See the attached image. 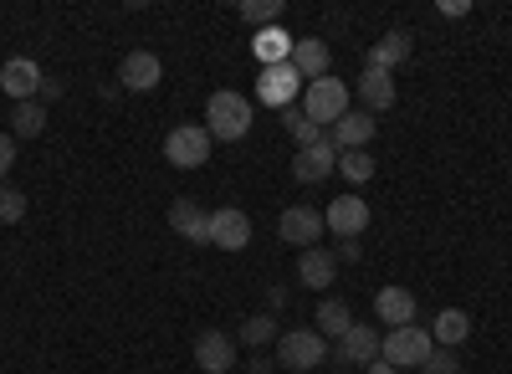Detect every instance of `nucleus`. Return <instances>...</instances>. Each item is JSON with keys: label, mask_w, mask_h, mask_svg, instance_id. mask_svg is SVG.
Wrapping results in <instances>:
<instances>
[{"label": "nucleus", "mask_w": 512, "mask_h": 374, "mask_svg": "<svg viewBox=\"0 0 512 374\" xmlns=\"http://www.w3.org/2000/svg\"><path fill=\"white\" fill-rule=\"evenodd\" d=\"M251 118H256L251 98L236 93V88H221V93H210V103H205V134L221 139V144H236V139L251 134Z\"/></svg>", "instance_id": "obj_1"}, {"label": "nucleus", "mask_w": 512, "mask_h": 374, "mask_svg": "<svg viewBox=\"0 0 512 374\" xmlns=\"http://www.w3.org/2000/svg\"><path fill=\"white\" fill-rule=\"evenodd\" d=\"M287 374H308L328 359V339L318 334V328H287V334H277V354H272Z\"/></svg>", "instance_id": "obj_2"}, {"label": "nucleus", "mask_w": 512, "mask_h": 374, "mask_svg": "<svg viewBox=\"0 0 512 374\" xmlns=\"http://www.w3.org/2000/svg\"><path fill=\"white\" fill-rule=\"evenodd\" d=\"M431 354H436V339H431V328H420V323L390 328L384 344H379V359H390L395 369H420Z\"/></svg>", "instance_id": "obj_3"}, {"label": "nucleus", "mask_w": 512, "mask_h": 374, "mask_svg": "<svg viewBox=\"0 0 512 374\" xmlns=\"http://www.w3.org/2000/svg\"><path fill=\"white\" fill-rule=\"evenodd\" d=\"M303 113L318 123V129H333L338 118L349 113V82L344 77H318V82H308V93H303Z\"/></svg>", "instance_id": "obj_4"}, {"label": "nucleus", "mask_w": 512, "mask_h": 374, "mask_svg": "<svg viewBox=\"0 0 512 374\" xmlns=\"http://www.w3.org/2000/svg\"><path fill=\"white\" fill-rule=\"evenodd\" d=\"M210 149H216V139L205 134V123H175L164 139V159L175 164V170H200L210 159Z\"/></svg>", "instance_id": "obj_5"}, {"label": "nucleus", "mask_w": 512, "mask_h": 374, "mask_svg": "<svg viewBox=\"0 0 512 374\" xmlns=\"http://www.w3.org/2000/svg\"><path fill=\"white\" fill-rule=\"evenodd\" d=\"M328 226H323V211H313V205H287V211L277 216V236L287 241V246H318V236H323Z\"/></svg>", "instance_id": "obj_6"}, {"label": "nucleus", "mask_w": 512, "mask_h": 374, "mask_svg": "<svg viewBox=\"0 0 512 374\" xmlns=\"http://www.w3.org/2000/svg\"><path fill=\"white\" fill-rule=\"evenodd\" d=\"M323 226L338 231V241H359V236L369 231V205H364V195H338L328 211H323Z\"/></svg>", "instance_id": "obj_7"}, {"label": "nucleus", "mask_w": 512, "mask_h": 374, "mask_svg": "<svg viewBox=\"0 0 512 374\" xmlns=\"http://www.w3.org/2000/svg\"><path fill=\"white\" fill-rule=\"evenodd\" d=\"M297 88H303V77H297L292 62L256 72V98H262L267 108H292V103H297Z\"/></svg>", "instance_id": "obj_8"}, {"label": "nucleus", "mask_w": 512, "mask_h": 374, "mask_svg": "<svg viewBox=\"0 0 512 374\" xmlns=\"http://www.w3.org/2000/svg\"><path fill=\"white\" fill-rule=\"evenodd\" d=\"M333 170H338V149H333V139H318V144H308V149H297V154H292V180H297V185H323Z\"/></svg>", "instance_id": "obj_9"}, {"label": "nucleus", "mask_w": 512, "mask_h": 374, "mask_svg": "<svg viewBox=\"0 0 512 374\" xmlns=\"http://www.w3.org/2000/svg\"><path fill=\"white\" fill-rule=\"evenodd\" d=\"M41 67L31 62V57H11L6 67H0V93L6 98H16V103H31V98H41Z\"/></svg>", "instance_id": "obj_10"}, {"label": "nucleus", "mask_w": 512, "mask_h": 374, "mask_svg": "<svg viewBox=\"0 0 512 374\" xmlns=\"http://www.w3.org/2000/svg\"><path fill=\"white\" fill-rule=\"evenodd\" d=\"M195 364L205 374H231L236 369V339L221 334V328H205V334L195 339Z\"/></svg>", "instance_id": "obj_11"}, {"label": "nucleus", "mask_w": 512, "mask_h": 374, "mask_svg": "<svg viewBox=\"0 0 512 374\" xmlns=\"http://www.w3.org/2000/svg\"><path fill=\"white\" fill-rule=\"evenodd\" d=\"M251 241V216L226 205V211H210V246H221V252H241Z\"/></svg>", "instance_id": "obj_12"}, {"label": "nucleus", "mask_w": 512, "mask_h": 374, "mask_svg": "<svg viewBox=\"0 0 512 374\" xmlns=\"http://www.w3.org/2000/svg\"><path fill=\"white\" fill-rule=\"evenodd\" d=\"M410 52H415V36L405 31V26H395V31H384L374 47L364 52V67H379V72H395L400 62H410Z\"/></svg>", "instance_id": "obj_13"}, {"label": "nucleus", "mask_w": 512, "mask_h": 374, "mask_svg": "<svg viewBox=\"0 0 512 374\" xmlns=\"http://www.w3.org/2000/svg\"><path fill=\"white\" fill-rule=\"evenodd\" d=\"M292 67H297V77L303 82H318V77H328V67H333V52H328V41L323 36H303L292 47V57H287Z\"/></svg>", "instance_id": "obj_14"}, {"label": "nucleus", "mask_w": 512, "mask_h": 374, "mask_svg": "<svg viewBox=\"0 0 512 374\" xmlns=\"http://www.w3.org/2000/svg\"><path fill=\"white\" fill-rule=\"evenodd\" d=\"M159 77H164V67H159L154 52H128L123 67H118V82H123L128 93H149V88H159Z\"/></svg>", "instance_id": "obj_15"}, {"label": "nucleus", "mask_w": 512, "mask_h": 374, "mask_svg": "<svg viewBox=\"0 0 512 374\" xmlns=\"http://www.w3.org/2000/svg\"><path fill=\"white\" fill-rule=\"evenodd\" d=\"M374 313H379V323L384 328H405V323H415V298H410V287H379L374 293Z\"/></svg>", "instance_id": "obj_16"}, {"label": "nucleus", "mask_w": 512, "mask_h": 374, "mask_svg": "<svg viewBox=\"0 0 512 374\" xmlns=\"http://www.w3.org/2000/svg\"><path fill=\"white\" fill-rule=\"evenodd\" d=\"M379 328H369V323H354L344 339H338V364H374L379 359Z\"/></svg>", "instance_id": "obj_17"}, {"label": "nucleus", "mask_w": 512, "mask_h": 374, "mask_svg": "<svg viewBox=\"0 0 512 374\" xmlns=\"http://www.w3.org/2000/svg\"><path fill=\"white\" fill-rule=\"evenodd\" d=\"M169 226H175L190 246H210V211H200L195 200H175V205H169Z\"/></svg>", "instance_id": "obj_18"}, {"label": "nucleus", "mask_w": 512, "mask_h": 374, "mask_svg": "<svg viewBox=\"0 0 512 374\" xmlns=\"http://www.w3.org/2000/svg\"><path fill=\"white\" fill-rule=\"evenodd\" d=\"M374 139V113H364V108H349L344 118L333 123V149L344 154V149H364Z\"/></svg>", "instance_id": "obj_19"}, {"label": "nucleus", "mask_w": 512, "mask_h": 374, "mask_svg": "<svg viewBox=\"0 0 512 374\" xmlns=\"http://www.w3.org/2000/svg\"><path fill=\"white\" fill-rule=\"evenodd\" d=\"M292 47H297V41H292L282 26H267V31L251 36V57L262 62V67H282V62L292 57Z\"/></svg>", "instance_id": "obj_20"}, {"label": "nucleus", "mask_w": 512, "mask_h": 374, "mask_svg": "<svg viewBox=\"0 0 512 374\" xmlns=\"http://www.w3.org/2000/svg\"><path fill=\"white\" fill-rule=\"evenodd\" d=\"M431 339H436V349H461L466 339H472V313L441 308V313H436V328H431Z\"/></svg>", "instance_id": "obj_21"}, {"label": "nucleus", "mask_w": 512, "mask_h": 374, "mask_svg": "<svg viewBox=\"0 0 512 374\" xmlns=\"http://www.w3.org/2000/svg\"><path fill=\"white\" fill-rule=\"evenodd\" d=\"M333 277H338V257L323 252V246H308V252L297 257V282L303 287H328Z\"/></svg>", "instance_id": "obj_22"}, {"label": "nucleus", "mask_w": 512, "mask_h": 374, "mask_svg": "<svg viewBox=\"0 0 512 374\" xmlns=\"http://www.w3.org/2000/svg\"><path fill=\"white\" fill-rule=\"evenodd\" d=\"M359 98H364V108H395V77L390 72H379V67H364L359 72Z\"/></svg>", "instance_id": "obj_23"}, {"label": "nucleus", "mask_w": 512, "mask_h": 374, "mask_svg": "<svg viewBox=\"0 0 512 374\" xmlns=\"http://www.w3.org/2000/svg\"><path fill=\"white\" fill-rule=\"evenodd\" d=\"M47 118H52V108L41 103V98L16 103V108H11V134H16V139H41V134H47Z\"/></svg>", "instance_id": "obj_24"}, {"label": "nucleus", "mask_w": 512, "mask_h": 374, "mask_svg": "<svg viewBox=\"0 0 512 374\" xmlns=\"http://www.w3.org/2000/svg\"><path fill=\"white\" fill-rule=\"evenodd\" d=\"M349 328H354V308L344 298H323L318 303V334L323 339H344Z\"/></svg>", "instance_id": "obj_25"}, {"label": "nucleus", "mask_w": 512, "mask_h": 374, "mask_svg": "<svg viewBox=\"0 0 512 374\" xmlns=\"http://www.w3.org/2000/svg\"><path fill=\"white\" fill-rule=\"evenodd\" d=\"M338 175H344L349 185H369L374 180V154L369 149H344L338 154Z\"/></svg>", "instance_id": "obj_26"}, {"label": "nucleus", "mask_w": 512, "mask_h": 374, "mask_svg": "<svg viewBox=\"0 0 512 374\" xmlns=\"http://www.w3.org/2000/svg\"><path fill=\"white\" fill-rule=\"evenodd\" d=\"M282 129L297 139V149H308V144H318V139H323V129H318V123H313L303 108H297V103H292V108H282Z\"/></svg>", "instance_id": "obj_27"}, {"label": "nucleus", "mask_w": 512, "mask_h": 374, "mask_svg": "<svg viewBox=\"0 0 512 374\" xmlns=\"http://www.w3.org/2000/svg\"><path fill=\"white\" fill-rule=\"evenodd\" d=\"M246 349H262V344H277V318L272 313H251L246 323H241V334H236Z\"/></svg>", "instance_id": "obj_28"}, {"label": "nucleus", "mask_w": 512, "mask_h": 374, "mask_svg": "<svg viewBox=\"0 0 512 374\" xmlns=\"http://www.w3.org/2000/svg\"><path fill=\"white\" fill-rule=\"evenodd\" d=\"M241 21H251V26H262L267 31V21H277L282 16V0H241Z\"/></svg>", "instance_id": "obj_29"}, {"label": "nucleus", "mask_w": 512, "mask_h": 374, "mask_svg": "<svg viewBox=\"0 0 512 374\" xmlns=\"http://www.w3.org/2000/svg\"><path fill=\"white\" fill-rule=\"evenodd\" d=\"M26 221V195L21 190H0V226Z\"/></svg>", "instance_id": "obj_30"}, {"label": "nucleus", "mask_w": 512, "mask_h": 374, "mask_svg": "<svg viewBox=\"0 0 512 374\" xmlns=\"http://www.w3.org/2000/svg\"><path fill=\"white\" fill-rule=\"evenodd\" d=\"M420 374H461V354L456 349H436L431 359L420 364Z\"/></svg>", "instance_id": "obj_31"}, {"label": "nucleus", "mask_w": 512, "mask_h": 374, "mask_svg": "<svg viewBox=\"0 0 512 374\" xmlns=\"http://www.w3.org/2000/svg\"><path fill=\"white\" fill-rule=\"evenodd\" d=\"M11 164H16V144H11V134H0V180L11 175Z\"/></svg>", "instance_id": "obj_32"}, {"label": "nucleus", "mask_w": 512, "mask_h": 374, "mask_svg": "<svg viewBox=\"0 0 512 374\" xmlns=\"http://www.w3.org/2000/svg\"><path fill=\"white\" fill-rule=\"evenodd\" d=\"M272 369H277L272 354H251V359H246V374H272Z\"/></svg>", "instance_id": "obj_33"}, {"label": "nucleus", "mask_w": 512, "mask_h": 374, "mask_svg": "<svg viewBox=\"0 0 512 374\" xmlns=\"http://www.w3.org/2000/svg\"><path fill=\"white\" fill-rule=\"evenodd\" d=\"M338 262H359L364 252H359V241H338V252H333Z\"/></svg>", "instance_id": "obj_34"}, {"label": "nucleus", "mask_w": 512, "mask_h": 374, "mask_svg": "<svg viewBox=\"0 0 512 374\" xmlns=\"http://www.w3.org/2000/svg\"><path fill=\"white\" fill-rule=\"evenodd\" d=\"M466 11H472V6H466V0H441V16H451V21H461Z\"/></svg>", "instance_id": "obj_35"}, {"label": "nucleus", "mask_w": 512, "mask_h": 374, "mask_svg": "<svg viewBox=\"0 0 512 374\" xmlns=\"http://www.w3.org/2000/svg\"><path fill=\"white\" fill-rule=\"evenodd\" d=\"M52 98H62V82H57V77L41 82V103H52Z\"/></svg>", "instance_id": "obj_36"}, {"label": "nucleus", "mask_w": 512, "mask_h": 374, "mask_svg": "<svg viewBox=\"0 0 512 374\" xmlns=\"http://www.w3.org/2000/svg\"><path fill=\"white\" fill-rule=\"evenodd\" d=\"M364 369H369V374H400L390 359H374V364H364Z\"/></svg>", "instance_id": "obj_37"}, {"label": "nucleus", "mask_w": 512, "mask_h": 374, "mask_svg": "<svg viewBox=\"0 0 512 374\" xmlns=\"http://www.w3.org/2000/svg\"><path fill=\"white\" fill-rule=\"evenodd\" d=\"M338 374H349V369H338Z\"/></svg>", "instance_id": "obj_38"}]
</instances>
